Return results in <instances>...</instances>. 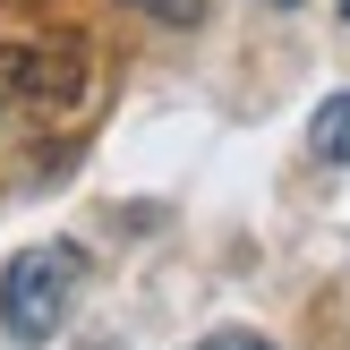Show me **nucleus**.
<instances>
[{
  "instance_id": "1",
  "label": "nucleus",
  "mask_w": 350,
  "mask_h": 350,
  "mask_svg": "<svg viewBox=\"0 0 350 350\" xmlns=\"http://www.w3.org/2000/svg\"><path fill=\"white\" fill-rule=\"evenodd\" d=\"M77 273L85 256L68 248V239H51V248H17L9 265H0V334L9 342H51L68 317V299H77Z\"/></svg>"
},
{
  "instance_id": "2",
  "label": "nucleus",
  "mask_w": 350,
  "mask_h": 350,
  "mask_svg": "<svg viewBox=\"0 0 350 350\" xmlns=\"http://www.w3.org/2000/svg\"><path fill=\"white\" fill-rule=\"evenodd\" d=\"M85 43L77 34H43V43H9L0 51V103L17 111H77L85 103Z\"/></svg>"
},
{
  "instance_id": "3",
  "label": "nucleus",
  "mask_w": 350,
  "mask_h": 350,
  "mask_svg": "<svg viewBox=\"0 0 350 350\" xmlns=\"http://www.w3.org/2000/svg\"><path fill=\"white\" fill-rule=\"evenodd\" d=\"M308 146L325 154V163H350V94H325L317 120H308Z\"/></svg>"
},
{
  "instance_id": "4",
  "label": "nucleus",
  "mask_w": 350,
  "mask_h": 350,
  "mask_svg": "<svg viewBox=\"0 0 350 350\" xmlns=\"http://www.w3.org/2000/svg\"><path fill=\"white\" fill-rule=\"evenodd\" d=\"M120 9L154 17V26H197V17H205V0H120Z\"/></svg>"
},
{
  "instance_id": "5",
  "label": "nucleus",
  "mask_w": 350,
  "mask_h": 350,
  "mask_svg": "<svg viewBox=\"0 0 350 350\" xmlns=\"http://www.w3.org/2000/svg\"><path fill=\"white\" fill-rule=\"evenodd\" d=\"M197 350H273V342H265V334H205Z\"/></svg>"
},
{
  "instance_id": "6",
  "label": "nucleus",
  "mask_w": 350,
  "mask_h": 350,
  "mask_svg": "<svg viewBox=\"0 0 350 350\" xmlns=\"http://www.w3.org/2000/svg\"><path fill=\"white\" fill-rule=\"evenodd\" d=\"M265 9H299V0H265Z\"/></svg>"
},
{
  "instance_id": "7",
  "label": "nucleus",
  "mask_w": 350,
  "mask_h": 350,
  "mask_svg": "<svg viewBox=\"0 0 350 350\" xmlns=\"http://www.w3.org/2000/svg\"><path fill=\"white\" fill-rule=\"evenodd\" d=\"M9 9H34V0H9Z\"/></svg>"
},
{
  "instance_id": "8",
  "label": "nucleus",
  "mask_w": 350,
  "mask_h": 350,
  "mask_svg": "<svg viewBox=\"0 0 350 350\" xmlns=\"http://www.w3.org/2000/svg\"><path fill=\"white\" fill-rule=\"evenodd\" d=\"M342 17H350V0H342Z\"/></svg>"
}]
</instances>
